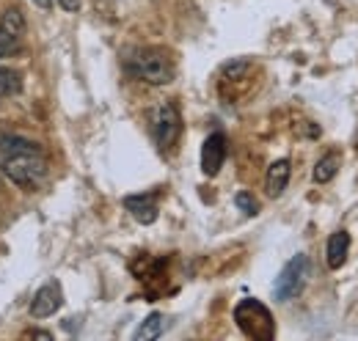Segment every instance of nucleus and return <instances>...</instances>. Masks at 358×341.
<instances>
[{"label": "nucleus", "mask_w": 358, "mask_h": 341, "mask_svg": "<svg viewBox=\"0 0 358 341\" xmlns=\"http://www.w3.org/2000/svg\"><path fill=\"white\" fill-rule=\"evenodd\" d=\"M0 170L20 187L34 190L47 176L45 152L20 135H0Z\"/></svg>", "instance_id": "1"}, {"label": "nucleus", "mask_w": 358, "mask_h": 341, "mask_svg": "<svg viewBox=\"0 0 358 341\" xmlns=\"http://www.w3.org/2000/svg\"><path fill=\"white\" fill-rule=\"evenodd\" d=\"M130 69H133L135 78L146 80L152 85H166L174 80V58L169 50L163 47H143V50H135L133 58H130Z\"/></svg>", "instance_id": "2"}, {"label": "nucleus", "mask_w": 358, "mask_h": 341, "mask_svg": "<svg viewBox=\"0 0 358 341\" xmlns=\"http://www.w3.org/2000/svg\"><path fill=\"white\" fill-rule=\"evenodd\" d=\"M234 322L237 328L254 341H270L275 336V325H273V314L268 305H262L259 300H240L234 308Z\"/></svg>", "instance_id": "3"}, {"label": "nucleus", "mask_w": 358, "mask_h": 341, "mask_svg": "<svg viewBox=\"0 0 358 341\" xmlns=\"http://www.w3.org/2000/svg\"><path fill=\"white\" fill-rule=\"evenodd\" d=\"M306 278H309V259L303 254L292 256L284 264V270H281V275L275 281V300L298 298L303 292V286H306Z\"/></svg>", "instance_id": "4"}, {"label": "nucleus", "mask_w": 358, "mask_h": 341, "mask_svg": "<svg viewBox=\"0 0 358 341\" xmlns=\"http://www.w3.org/2000/svg\"><path fill=\"white\" fill-rule=\"evenodd\" d=\"M152 132L163 152H169L177 143L179 132H182V116H179L177 105H171V102L157 105V110L152 116Z\"/></svg>", "instance_id": "5"}, {"label": "nucleus", "mask_w": 358, "mask_h": 341, "mask_svg": "<svg viewBox=\"0 0 358 341\" xmlns=\"http://www.w3.org/2000/svg\"><path fill=\"white\" fill-rule=\"evenodd\" d=\"M25 36V17L20 8H8L0 20V55H11L14 50H20Z\"/></svg>", "instance_id": "6"}, {"label": "nucleus", "mask_w": 358, "mask_h": 341, "mask_svg": "<svg viewBox=\"0 0 358 341\" xmlns=\"http://www.w3.org/2000/svg\"><path fill=\"white\" fill-rule=\"evenodd\" d=\"M64 303V292L58 284H45L36 295H34V303H31V317L34 319H45V317H52Z\"/></svg>", "instance_id": "7"}, {"label": "nucleus", "mask_w": 358, "mask_h": 341, "mask_svg": "<svg viewBox=\"0 0 358 341\" xmlns=\"http://www.w3.org/2000/svg\"><path fill=\"white\" fill-rule=\"evenodd\" d=\"M226 160V138L221 132H215V135H210L207 140H204V149H201V170L207 173V176H215L221 166H224Z\"/></svg>", "instance_id": "8"}, {"label": "nucleus", "mask_w": 358, "mask_h": 341, "mask_svg": "<svg viewBox=\"0 0 358 341\" xmlns=\"http://www.w3.org/2000/svg\"><path fill=\"white\" fill-rule=\"evenodd\" d=\"M348 251H350V234L348 231H336L328 237V248H325V261L331 270H339L348 259Z\"/></svg>", "instance_id": "9"}, {"label": "nucleus", "mask_w": 358, "mask_h": 341, "mask_svg": "<svg viewBox=\"0 0 358 341\" xmlns=\"http://www.w3.org/2000/svg\"><path fill=\"white\" fill-rule=\"evenodd\" d=\"M124 207L143 226H149V223L157 220V201H155V196H130V198H124Z\"/></svg>", "instance_id": "10"}, {"label": "nucleus", "mask_w": 358, "mask_h": 341, "mask_svg": "<svg viewBox=\"0 0 358 341\" xmlns=\"http://www.w3.org/2000/svg\"><path fill=\"white\" fill-rule=\"evenodd\" d=\"M287 182H289V160H275L265 176V190H268L270 198H278L284 193Z\"/></svg>", "instance_id": "11"}, {"label": "nucleus", "mask_w": 358, "mask_h": 341, "mask_svg": "<svg viewBox=\"0 0 358 341\" xmlns=\"http://www.w3.org/2000/svg\"><path fill=\"white\" fill-rule=\"evenodd\" d=\"M163 331H166V317H163V314H149V317L141 322V328L135 331V341H152V339H157Z\"/></svg>", "instance_id": "12"}, {"label": "nucleus", "mask_w": 358, "mask_h": 341, "mask_svg": "<svg viewBox=\"0 0 358 341\" xmlns=\"http://www.w3.org/2000/svg\"><path fill=\"white\" fill-rule=\"evenodd\" d=\"M339 166H342V157H339L336 152L325 154V157L317 163V168H314V182H331V179L336 176Z\"/></svg>", "instance_id": "13"}, {"label": "nucleus", "mask_w": 358, "mask_h": 341, "mask_svg": "<svg viewBox=\"0 0 358 341\" xmlns=\"http://www.w3.org/2000/svg\"><path fill=\"white\" fill-rule=\"evenodd\" d=\"M20 91H22V78H20V72L0 66V96H14V94H20Z\"/></svg>", "instance_id": "14"}, {"label": "nucleus", "mask_w": 358, "mask_h": 341, "mask_svg": "<svg viewBox=\"0 0 358 341\" xmlns=\"http://www.w3.org/2000/svg\"><path fill=\"white\" fill-rule=\"evenodd\" d=\"M234 204L240 207V212H245V215L259 212V204H257V198H254L251 193H237V196H234Z\"/></svg>", "instance_id": "15"}, {"label": "nucleus", "mask_w": 358, "mask_h": 341, "mask_svg": "<svg viewBox=\"0 0 358 341\" xmlns=\"http://www.w3.org/2000/svg\"><path fill=\"white\" fill-rule=\"evenodd\" d=\"M25 339H42V341H50L52 336H50L47 331H28V333H25Z\"/></svg>", "instance_id": "16"}, {"label": "nucleus", "mask_w": 358, "mask_h": 341, "mask_svg": "<svg viewBox=\"0 0 358 341\" xmlns=\"http://www.w3.org/2000/svg\"><path fill=\"white\" fill-rule=\"evenodd\" d=\"M64 11H78L80 8V0H58Z\"/></svg>", "instance_id": "17"}, {"label": "nucleus", "mask_w": 358, "mask_h": 341, "mask_svg": "<svg viewBox=\"0 0 358 341\" xmlns=\"http://www.w3.org/2000/svg\"><path fill=\"white\" fill-rule=\"evenodd\" d=\"M34 3H36L39 8H50V0H34Z\"/></svg>", "instance_id": "18"}]
</instances>
